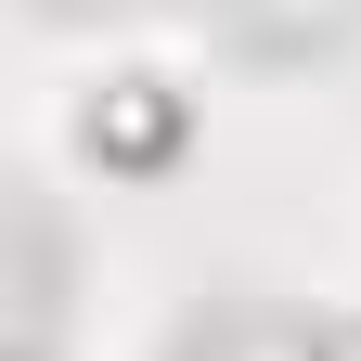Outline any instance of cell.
Returning <instances> with one entry per match:
<instances>
[{
  "mask_svg": "<svg viewBox=\"0 0 361 361\" xmlns=\"http://www.w3.org/2000/svg\"><path fill=\"white\" fill-rule=\"evenodd\" d=\"M155 361H361V310H297V297H219V310H180Z\"/></svg>",
  "mask_w": 361,
  "mask_h": 361,
  "instance_id": "obj_2",
  "label": "cell"
},
{
  "mask_svg": "<svg viewBox=\"0 0 361 361\" xmlns=\"http://www.w3.org/2000/svg\"><path fill=\"white\" fill-rule=\"evenodd\" d=\"M65 142L90 180H180L207 142V116H194V90H180L168 65H104L78 90V116H65Z\"/></svg>",
  "mask_w": 361,
  "mask_h": 361,
  "instance_id": "obj_1",
  "label": "cell"
},
{
  "mask_svg": "<svg viewBox=\"0 0 361 361\" xmlns=\"http://www.w3.org/2000/svg\"><path fill=\"white\" fill-rule=\"evenodd\" d=\"M0 271H13V310H0V361H52L65 336H52V310H65V219H52V194H13V219H0Z\"/></svg>",
  "mask_w": 361,
  "mask_h": 361,
  "instance_id": "obj_3",
  "label": "cell"
}]
</instances>
